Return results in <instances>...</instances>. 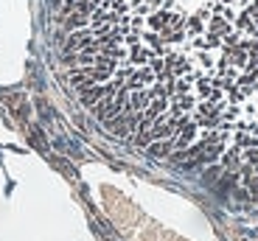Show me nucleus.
Segmentation results:
<instances>
[{
	"instance_id": "nucleus-1",
	"label": "nucleus",
	"mask_w": 258,
	"mask_h": 241,
	"mask_svg": "<svg viewBox=\"0 0 258 241\" xmlns=\"http://www.w3.org/2000/svg\"><path fill=\"white\" fill-rule=\"evenodd\" d=\"M112 135L258 199V0H51Z\"/></svg>"
}]
</instances>
